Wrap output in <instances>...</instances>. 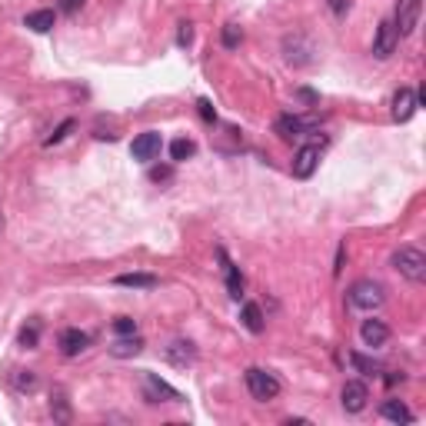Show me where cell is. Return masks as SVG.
<instances>
[{
    "label": "cell",
    "instance_id": "cell-1",
    "mask_svg": "<svg viewBox=\"0 0 426 426\" xmlns=\"http://www.w3.org/2000/svg\"><path fill=\"white\" fill-rule=\"evenodd\" d=\"M389 266L400 276H406L410 283H423V276H426V257L416 247H400V250L389 257Z\"/></svg>",
    "mask_w": 426,
    "mask_h": 426
},
{
    "label": "cell",
    "instance_id": "cell-2",
    "mask_svg": "<svg viewBox=\"0 0 426 426\" xmlns=\"http://www.w3.org/2000/svg\"><path fill=\"white\" fill-rule=\"evenodd\" d=\"M247 389L253 393V400H276L280 396V380H276L270 370H260V366H250L247 370Z\"/></svg>",
    "mask_w": 426,
    "mask_h": 426
},
{
    "label": "cell",
    "instance_id": "cell-3",
    "mask_svg": "<svg viewBox=\"0 0 426 426\" xmlns=\"http://www.w3.org/2000/svg\"><path fill=\"white\" fill-rule=\"evenodd\" d=\"M350 303L356 310H376L383 303V287L376 280H356L350 287Z\"/></svg>",
    "mask_w": 426,
    "mask_h": 426
},
{
    "label": "cell",
    "instance_id": "cell-4",
    "mask_svg": "<svg viewBox=\"0 0 426 426\" xmlns=\"http://www.w3.org/2000/svg\"><path fill=\"white\" fill-rule=\"evenodd\" d=\"M314 44L303 37V34H293V37L283 40V57H287L290 67H310L314 63Z\"/></svg>",
    "mask_w": 426,
    "mask_h": 426
},
{
    "label": "cell",
    "instance_id": "cell-5",
    "mask_svg": "<svg viewBox=\"0 0 426 426\" xmlns=\"http://www.w3.org/2000/svg\"><path fill=\"white\" fill-rule=\"evenodd\" d=\"M366 400H370V389H366L363 380H347L343 389H340V403H343L347 413H360V410H366Z\"/></svg>",
    "mask_w": 426,
    "mask_h": 426
},
{
    "label": "cell",
    "instance_id": "cell-6",
    "mask_svg": "<svg viewBox=\"0 0 426 426\" xmlns=\"http://www.w3.org/2000/svg\"><path fill=\"white\" fill-rule=\"evenodd\" d=\"M420 13H423V0H400L396 4V34L406 37V34H413L416 24H420Z\"/></svg>",
    "mask_w": 426,
    "mask_h": 426
},
{
    "label": "cell",
    "instance_id": "cell-7",
    "mask_svg": "<svg viewBox=\"0 0 426 426\" xmlns=\"http://www.w3.org/2000/svg\"><path fill=\"white\" fill-rule=\"evenodd\" d=\"M396 44H400V34H396V27H393V20H383V24L376 27V37H373V57H376V60H387V57H393V51H396Z\"/></svg>",
    "mask_w": 426,
    "mask_h": 426
},
{
    "label": "cell",
    "instance_id": "cell-8",
    "mask_svg": "<svg viewBox=\"0 0 426 426\" xmlns=\"http://www.w3.org/2000/svg\"><path fill=\"white\" fill-rule=\"evenodd\" d=\"M320 167V147H314V143H306V147H300L297 150V157H293V176L297 180H310L314 176V170Z\"/></svg>",
    "mask_w": 426,
    "mask_h": 426
},
{
    "label": "cell",
    "instance_id": "cell-9",
    "mask_svg": "<svg viewBox=\"0 0 426 426\" xmlns=\"http://www.w3.org/2000/svg\"><path fill=\"white\" fill-rule=\"evenodd\" d=\"M416 107H420V97H416L413 87H400L393 93V120H396V124H406V120L416 113Z\"/></svg>",
    "mask_w": 426,
    "mask_h": 426
},
{
    "label": "cell",
    "instance_id": "cell-10",
    "mask_svg": "<svg viewBox=\"0 0 426 426\" xmlns=\"http://www.w3.org/2000/svg\"><path fill=\"white\" fill-rule=\"evenodd\" d=\"M143 393H147V400H150V403H176V400H180V393H176L170 383H163L157 373L143 376Z\"/></svg>",
    "mask_w": 426,
    "mask_h": 426
},
{
    "label": "cell",
    "instance_id": "cell-11",
    "mask_svg": "<svg viewBox=\"0 0 426 426\" xmlns=\"http://www.w3.org/2000/svg\"><path fill=\"white\" fill-rule=\"evenodd\" d=\"M57 347H60L63 356H80L90 347V337L84 330H77V326H67V330H60V337H57Z\"/></svg>",
    "mask_w": 426,
    "mask_h": 426
},
{
    "label": "cell",
    "instance_id": "cell-12",
    "mask_svg": "<svg viewBox=\"0 0 426 426\" xmlns=\"http://www.w3.org/2000/svg\"><path fill=\"white\" fill-rule=\"evenodd\" d=\"M273 130H276V137L280 140L293 143V140L306 137V120H303V117H293V113H283V117H276Z\"/></svg>",
    "mask_w": 426,
    "mask_h": 426
},
{
    "label": "cell",
    "instance_id": "cell-13",
    "mask_svg": "<svg viewBox=\"0 0 426 426\" xmlns=\"http://www.w3.org/2000/svg\"><path fill=\"white\" fill-rule=\"evenodd\" d=\"M157 153H160V134L157 130H147V134L134 137V143H130V157L134 160H153Z\"/></svg>",
    "mask_w": 426,
    "mask_h": 426
},
{
    "label": "cell",
    "instance_id": "cell-14",
    "mask_svg": "<svg viewBox=\"0 0 426 426\" xmlns=\"http://www.w3.org/2000/svg\"><path fill=\"white\" fill-rule=\"evenodd\" d=\"M163 353H167V360L174 366H180V370H187V366L197 363V347H193L190 340H174Z\"/></svg>",
    "mask_w": 426,
    "mask_h": 426
},
{
    "label": "cell",
    "instance_id": "cell-15",
    "mask_svg": "<svg viewBox=\"0 0 426 426\" xmlns=\"http://www.w3.org/2000/svg\"><path fill=\"white\" fill-rule=\"evenodd\" d=\"M360 337H363L366 347H383L389 340V326L383 323V320H363V326H360Z\"/></svg>",
    "mask_w": 426,
    "mask_h": 426
},
{
    "label": "cell",
    "instance_id": "cell-16",
    "mask_svg": "<svg viewBox=\"0 0 426 426\" xmlns=\"http://www.w3.org/2000/svg\"><path fill=\"white\" fill-rule=\"evenodd\" d=\"M51 416L57 420V423H70V400H67V389L53 387L51 389Z\"/></svg>",
    "mask_w": 426,
    "mask_h": 426
},
{
    "label": "cell",
    "instance_id": "cell-17",
    "mask_svg": "<svg viewBox=\"0 0 426 426\" xmlns=\"http://www.w3.org/2000/svg\"><path fill=\"white\" fill-rule=\"evenodd\" d=\"M217 257L224 260V273H226V293L233 297V300H240L243 297V276H240V270L230 260H226V253L224 250H217Z\"/></svg>",
    "mask_w": 426,
    "mask_h": 426
},
{
    "label": "cell",
    "instance_id": "cell-18",
    "mask_svg": "<svg viewBox=\"0 0 426 426\" xmlns=\"http://www.w3.org/2000/svg\"><path fill=\"white\" fill-rule=\"evenodd\" d=\"M53 24H57L53 11H30V13L24 17V27H30L34 34H51Z\"/></svg>",
    "mask_w": 426,
    "mask_h": 426
},
{
    "label": "cell",
    "instance_id": "cell-19",
    "mask_svg": "<svg viewBox=\"0 0 426 426\" xmlns=\"http://www.w3.org/2000/svg\"><path fill=\"white\" fill-rule=\"evenodd\" d=\"M140 350H143V340H140L137 333H127V337H120V340H113L110 343L113 356H137Z\"/></svg>",
    "mask_w": 426,
    "mask_h": 426
},
{
    "label": "cell",
    "instance_id": "cell-20",
    "mask_svg": "<svg viewBox=\"0 0 426 426\" xmlns=\"http://www.w3.org/2000/svg\"><path fill=\"white\" fill-rule=\"evenodd\" d=\"M117 287H134V290H153L157 287V276L153 273H120L113 276Z\"/></svg>",
    "mask_w": 426,
    "mask_h": 426
},
{
    "label": "cell",
    "instance_id": "cell-21",
    "mask_svg": "<svg viewBox=\"0 0 426 426\" xmlns=\"http://www.w3.org/2000/svg\"><path fill=\"white\" fill-rule=\"evenodd\" d=\"M240 320H243V326L250 330V333H264V310H260V303H243V314H240Z\"/></svg>",
    "mask_w": 426,
    "mask_h": 426
},
{
    "label": "cell",
    "instance_id": "cell-22",
    "mask_svg": "<svg viewBox=\"0 0 426 426\" xmlns=\"http://www.w3.org/2000/svg\"><path fill=\"white\" fill-rule=\"evenodd\" d=\"M380 413L387 416L389 423H410V420H413V413H410L400 400H387L383 406H380Z\"/></svg>",
    "mask_w": 426,
    "mask_h": 426
},
{
    "label": "cell",
    "instance_id": "cell-23",
    "mask_svg": "<svg viewBox=\"0 0 426 426\" xmlns=\"http://www.w3.org/2000/svg\"><path fill=\"white\" fill-rule=\"evenodd\" d=\"M193 153H197V143L187 137H176L174 143H170V157H174V160H190Z\"/></svg>",
    "mask_w": 426,
    "mask_h": 426
},
{
    "label": "cell",
    "instance_id": "cell-24",
    "mask_svg": "<svg viewBox=\"0 0 426 426\" xmlns=\"http://www.w3.org/2000/svg\"><path fill=\"white\" fill-rule=\"evenodd\" d=\"M20 347H24V350H34V347H37L40 343V323L37 320H30V323L24 326V330H20Z\"/></svg>",
    "mask_w": 426,
    "mask_h": 426
},
{
    "label": "cell",
    "instance_id": "cell-25",
    "mask_svg": "<svg viewBox=\"0 0 426 426\" xmlns=\"http://www.w3.org/2000/svg\"><path fill=\"white\" fill-rule=\"evenodd\" d=\"M13 387L20 389V393L37 389V373H34V370H17V376H13Z\"/></svg>",
    "mask_w": 426,
    "mask_h": 426
},
{
    "label": "cell",
    "instance_id": "cell-26",
    "mask_svg": "<svg viewBox=\"0 0 426 426\" xmlns=\"http://www.w3.org/2000/svg\"><path fill=\"white\" fill-rule=\"evenodd\" d=\"M240 40H243V30H240V24H226L224 27V47H226V51L240 47Z\"/></svg>",
    "mask_w": 426,
    "mask_h": 426
},
{
    "label": "cell",
    "instance_id": "cell-27",
    "mask_svg": "<svg viewBox=\"0 0 426 426\" xmlns=\"http://www.w3.org/2000/svg\"><path fill=\"white\" fill-rule=\"evenodd\" d=\"M350 360H353V366L360 370L363 376H373V373H380V366L373 363V360H366L363 353H350Z\"/></svg>",
    "mask_w": 426,
    "mask_h": 426
},
{
    "label": "cell",
    "instance_id": "cell-28",
    "mask_svg": "<svg viewBox=\"0 0 426 426\" xmlns=\"http://www.w3.org/2000/svg\"><path fill=\"white\" fill-rule=\"evenodd\" d=\"M193 44V24L190 20H180L176 24V47H190Z\"/></svg>",
    "mask_w": 426,
    "mask_h": 426
},
{
    "label": "cell",
    "instance_id": "cell-29",
    "mask_svg": "<svg viewBox=\"0 0 426 426\" xmlns=\"http://www.w3.org/2000/svg\"><path fill=\"white\" fill-rule=\"evenodd\" d=\"M113 333H117V337L137 333V320H130V316H117V320H113Z\"/></svg>",
    "mask_w": 426,
    "mask_h": 426
},
{
    "label": "cell",
    "instance_id": "cell-30",
    "mask_svg": "<svg viewBox=\"0 0 426 426\" xmlns=\"http://www.w3.org/2000/svg\"><path fill=\"white\" fill-rule=\"evenodd\" d=\"M70 130H74V120H63V124L57 127V130H53L51 137H47V147H53V143H60V140L67 137V134H70Z\"/></svg>",
    "mask_w": 426,
    "mask_h": 426
},
{
    "label": "cell",
    "instance_id": "cell-31",
    "mask_svg": "<svg viewBox=\"0 0 426 426\" xmlns=\"http://www.w3.org/2000/svg\"><path fill=\"white\" fill-rule=\"evenodd\" d=\"M170 176H174V170H170V167H153V170H150V180H153V183H167Z\"/></svg>",
    "mask_w": 426,
    "mask_h": 426
},
{
    "label": "cell",
    "instance_id": "cell-32",
    "mask_svg": "<svg viewBox=\"0 0 426 426\" xmlns=\"http://www.w3.org/2000/svg\"><path fill=\"white\" fill-rule=\"evenodd\" d=\"M197 107H200V117L207 120V124H217V110H213V103H210V101H200Z\"/></svg>",
    "mask_w": 426,
    "mask_h": 426
},
{
    "label": "cell",
    "instance_id": "cell-33",
    "mask_svg": "<svg viewBox=\"0 0 426 426\" xmlns=\"http://www.w3.org/2000/svg\"><path fill=\"white\" fill-rule=\"evenodd\" d=\"M326 7L337 13V17H343V13L350 11V0H326Z\"/></svg>",
    "mask_w": 426,
    "mask_h": 426
},
{
    "label": "cell",
    "instance_id": "cell-34",
    "mask_svg": "<svg viewBox=\"0 0 426 426\" xmlns=\"http://www.w3.org/2000/svg\"><path fill=\"white\" fill-rule=\"evenodd\" d=\"M80 7H84V0H60V11L63 13H77Z\"/></svg>",
    "mask_w": 426,
    "mask_h": 426
},
{
    "label": "cell",
    "instance_id": "cell-35",
    "mask_svg": "<svg viewBox=\"0 0 426 426\" xmlns=\"http://www.w3.org/2000/svg\"><path fill=\"white\" fill-rule=\"evenodd\" d=\"M343 253H347V250L340 247V250H337V266H333V273H337V276H340V270H343Z\"/></svg>",
    "mask_w": 426,
    "mask_h": 426
}]
</instances>
